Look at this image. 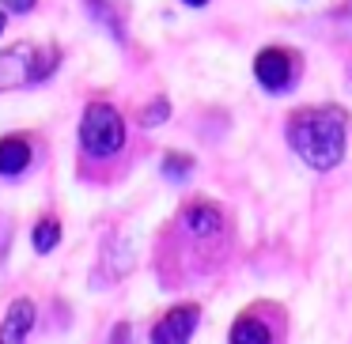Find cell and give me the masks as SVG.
<instances>
[{
	"instance_id": "obj_1",
	"label": "cell",
	"mask_w": 352,
	"mask_h": 344,
	"mask_svg": "<svg viewBox=\"0 0 352 344\" xmlns=\"http://www.w3.org/2000/svg\"><path fill=\"white\" fill-rule=\"evenodd\" d=\"M288 144L311 170H333L349 144V114L341 106H303L288 117Z\"/></svg>"
},
{
	"instance_id": "obj_2",
	"label": "cell",
	"mask_w": 352,
	"mask_h": 344,
	"mask_svg": "<svg viewBox=\"0 0 352 344\" xmlns=\"http://www.w3.org/2000/svg\"><path fill=\"white\" fill-rule=\"evenodd\" d=\"M80 144L95 159H110L125 148V122L110 102H91L80 117Z\"/></svg>"
},
{
	"instance_id": "obj_3",
	"label": "cell",
	"mask_w": 352,
	"mask_h": 344,
	"mask_svg": "<svg viewBox=\"0 0 352 344\" xmlns=\"http://www.w3.org/2000/svg\"><path fill=\"white\" fill-rule=\"evenodd\" d=\"M57 69V49H42V46H19L0 54V91H16V87H31L38 80H46Z\"/></svg>"
},
{
	"instance_id": "obj_4",
	"label": "cell",
	"mask_w": 352,
	"mask_h": 344,
	"mask_svg": "<svg viewBox=\"0 0 352 344\" xmlns=\"http://www.w3.org/2000/svg\"><path fill=\"white\" fill-rule=\"evenodd\" d=\"M296 76H299V57L292 54V49L269 46V49H261V54L254 57V80H258L269 95L288 91V87L296 84Z\"/></svg>"
},
{
	"instance_id": "obj_5",
	"label": "cell",
	"mask_w": 352,
	"mask_h": 344,
	"mask_svg": "<svg viewBox=\"0 0 352 344\" xmlns=\"http://www.w3.org/2000/svg\"><path fill=\"white\" fill-rule=\"evenodd\" d=\"M197 321H201L197 303H178L152 325V341L155 344H186L193 336V329H197Z\"/></svg>"
},
{
	"instance_id": "obj_6",
	"label": "cell",
	"mask_w": 352,
	"mask_h": 344,
	"mask_svg": "<svg viewBox=\"0 0 352 344\" xmlns=\"http://www.w3.org/2000/svg\"><path fill=\"white\" fill-rule=\"evenodd\" d=\"M34 321H38V310H34V299H16L8 306V318L0 321V344H19L31 336Z\"/></svg>"
},
{
	"instance_id": "obj_7",
	"label": "cell",
	"mask_w": 352,
	"mask_h": 344,
	"mask_svg": "<svg viewBox=\"0 0 352 344\" xmlns=\"http://www.w3.org/2000/svg\"><path fill=\"white\" fill-rule=\"evenodd\" d=\"M182 227H186V231H193L197 238L223 231V212H220V205H212V200H193V205H186V212H182Z\"/></svg>"
},
{
	"instance_id": "obj_8",
	"label": "cell",
	"mask_w": 352,
	"mask_h": 344,
	"mask_svg": "<svg viewBox=\"0 0 352 344\" xmlns=\"http://www.w3.org/2000/svg\"><path fill=\"white\" fill-rule=\"evenodd\" d=\"M34 152L23 137H4L0 140V178H19L31 167Z\"/></svg>"
},
{
	"instance_id": "obj_9",
	"label": "cell",
	"mask_w": 352,
	"mask_h": 344,
	"mask_svg": "<svg viewBox=\"0 0 352 344\" xmlns=\"http://www.w3.org/2000/svg\"><path fill=\"white\" fill-rule=\"evenodd\" d=\"M231 341L235 344H269L273 341V329L258 314H239L235 325H231Z\"/></svg>"
},
{
	"instance_id": "obj_10",
	"label": "cell",
	"mask_w": 352,
	"mask_h": 344,
	"mask_svg": "<svg viewBox=\"0 0 352 344\" xmlns=\"http://www.w3.org/2000/svg\"><path fill=\"white\" fill-rule=\"evenodd\" d=\"M57 242H61V220H57V216H42V220L34 223V250L50 253Z\"/></svg>"
},
{
	"instance_id": "obj_11",
	"label": "cell",
	"mask_w": 352,
	"mask_h": 344,
	"mask_svg": "<svg viewBox=\"0 0 352 344\" xmlns=\"http://www.w3.org/2000/svg\"><path fill=\"white\" fill-rule=\"evenodd\" d=\"M193 170V159L182 152H167L163 155V178H170V182H186Z\"/></svg>"
},
{
	"instance_id": "obj_12",
	"label": "cell",
	"mask_w": 352,
	"mask_h": 344,
	"mask_svg": "<svg viewBox=\"0 0 352 344\" xmlns=\"http://www.w3.org/2000/svg\"><path fill=\"white\" fill-rule=\"evenodd\" d=\"M163 117H170V102H167V99H155V106H148V110H144V117H140V122H144L148 129H152V125H160Z\"/></svg>"
},
{
	"instance_id": "obj_13",
	"label": "cell",
	"mask_w": 352,
	"mask_h": 344,
	"mask_svg": "<svg viewBox=\"0 0 352 344\" xmlns=\"http://www.w3.org/2000/svg\"><path fill=\"white\" fill-rule=\"evenodd\" d=\"M0 4H4V8H12V12H31L38 0H0Z\"/></svg>"
},
{
	"instance_id": "obj_14",
	"label": "cell",
	"mask_w": 352,
	"mask_h": 344,
	"mask_svg": "<svg viewBox=\"0 0 352 344\" xmlns=\"http://www.w3.org/2000/svg\"><path fill=\"white\" fill-rule=\"evenodd\" d=\"M4 253H8V220L0 216V261H4Z\"/></svg>"
},
{
	"instance_id": "obj_15",
	"label": "cell",
	"mask_w": 352,
	"mask_h": 344,
	"mask_svg": "<svg viewBox=\"0 0 352 344\" xmlns=\"http://www.w3.org/2000/svg\"><path fill=\"white\" fill-rule=\"evenodd\" d=\"M182 4H190V8H205L208 0H182Z\"/></svg>"
},
{
	"instance_id": "obj_16",
	"label": "cell",
	"mask_w": 352,
	"mask_h": 344,
	"mask_svg": "<svg viewBox=\"0 0 352 344\" xmlns=\"http://www.w3.org/2000/svg\"><path fill=\"white\" fill-rule=\"evenodd\" d=\"M4 23H8V16H4V12H0V31H4Z\"/></svg>"
}]
</instances>
